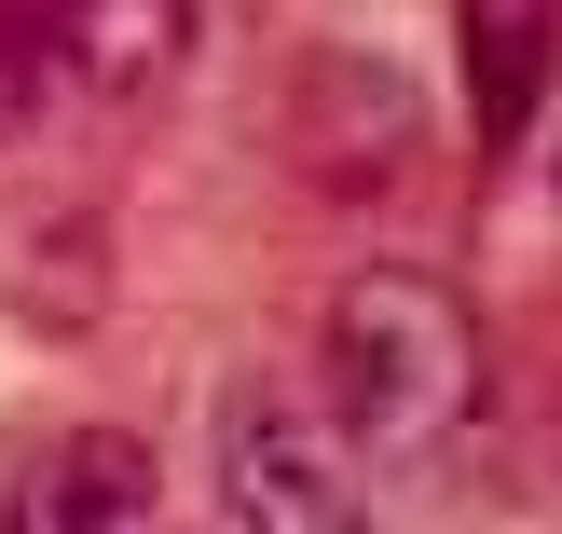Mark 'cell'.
<instances>
[{"mask_svg":"<svg viewBox=\"0 0 562 534\" xmlns=\"http://www.w3.org/2000/svg\"><path fill=\"white\" fill-rule=\"evenodd\" d=\"M206 480H220V508L247 534H344L371 508V453H357L344 411H329L316 384H289V371H247L234 398H220Z\"/></svg>","mask_w":562,"mask_h":534,"instance_id":"obj_2","label":"cell"},{"mask_svg":"<svg viewBox=\"0 0 562 534\" xmlns=\"http://www.w3.org/2000/svg\"><path fill=\"white\" fill-rule=\"evenodd\" d=\"M316 398L344 411V439L371 466H426L481 425V316H467L453 274L426 261H371L344 274L329 302V343H316Z\"/></svg>","mask_w":562,"mask_h":534,"instance_id":"obj_1","label":"cell"},{"mask_svg":"<svg viewBox=\"0 0 562 534\" xmlns=\"http://www.w3.org/2000/svg\"><path fill=\"white\" fill-rule=\"evenodd\" d=\"M0 521L14 534H124V521H151V439H124V425L42 439V453L0 480Z\"/></svg>","mask_w":562,"mask_h":534,"instance_id":"obj_5","label":"cell"},{"mask_svg":"<svg viewBox=\"0 0 562 534\" xmlns=\"http://www.w3.org/2000/svg\"><path fill=\"white\" fill-rule=\"evenodd\" d=\"M274 151L316 192H398L412 151H426V110H412V82L371 69V55H302V69L274 82Z\"/></svg>","mask_w":562,"mask_h":534,"instance_id":"obj_3","label":"cell"},{"mask_svg":"<svg viewBox=\"0 0 562 534\" xmlns=\"http://www.w3.org/2000/svg\"><path fill=\"white\" fill-rule=\"evenodd\" d=\"M27 27H42V69L97 110L165 96L192 55V0H27Z\"/></svg>","mask_w":562,"mask_h":534,"instance_id":"obj_4","label":"cell"},{"mask_svg":"<svg viewBox=\"0 0 562 534\" xmlns=\"http://www.w3.org/2000/svg\"><path fill=\"white\" fill-rule=\"evenodd\" d=\"M55 69H42V27H27V0H0V151H14L27 124H42Z\"/></svg>","mask_w":562,"mask_h":534,"instance_id":"obj_8","label":"cell"},{"mask_svg":"<svg viewBox=\"0 0 562 534\" xmlns=\"http://www.w3.org/2000/svg\"><path fill=\"white\" fill-rule=\"evenodd\" d=\"M549 55H562V0H467V110H481L494 151H521L549 96Z\"/></svg>","mask_w":562,"mask_h":534,"instance_id":"obj_6","label":"cell"},{"mask_svg":"<svg viewBox=\"0 0 562 534\" xmlns=\"http://www.w3.org/2000/svg\"><path fill=\"white\" fill-rule=\"evenodd\" d=\"M0 302H14L27 329H97V302H110V234L97 219H42V234H14V261H0Z\"/></svg>","mask_w":562,"mask_h":534,"instance_id":"obj_7","label":"cell"}]
</instances>
